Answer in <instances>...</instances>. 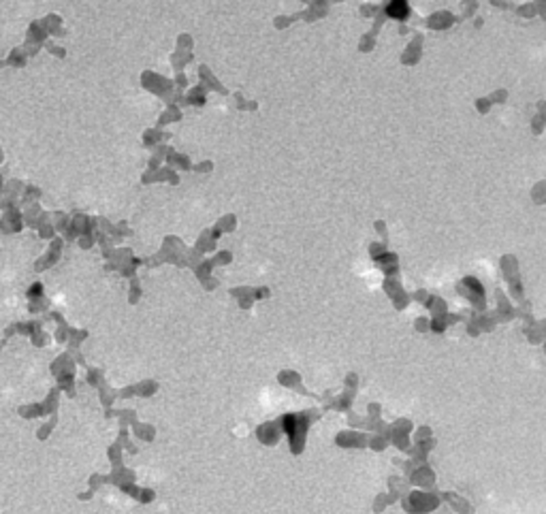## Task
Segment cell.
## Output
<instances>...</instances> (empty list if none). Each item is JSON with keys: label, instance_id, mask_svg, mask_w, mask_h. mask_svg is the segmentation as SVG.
Here are the masks:
<instances>
[{"label": "cell", "instance_id": "cell-1", "mask_svg": "<svg viewBox=\"0 0 546 514\" xmlns=\"http://www.w3.org/2000/svg\"><path fill=\"white\" fill-rule=\"evenodd\" d=\"M388 15H393L397 19H404L408 15V5H406V0H393V3L388 5Z\"/></svg>", "mask_w": 546, "mask_h": 514}, {"label": "cell", "instance_id": "cell-2", "mask_svg": "<svg viewBox=\"0 0 546 514\" xmlns=\"http://www.w3.org/2000/svg\"><path fill=\"white\" fill-rule=\"evenodd\" d=\"M284 427H286V431H288V435H295V431H297V425H295V416H286L284 418Z\"/></svg>", "mask_w": 546, "mask_h": 514}]
</instances>
